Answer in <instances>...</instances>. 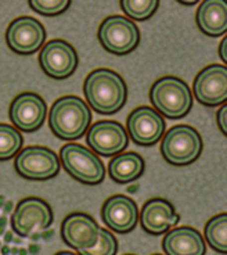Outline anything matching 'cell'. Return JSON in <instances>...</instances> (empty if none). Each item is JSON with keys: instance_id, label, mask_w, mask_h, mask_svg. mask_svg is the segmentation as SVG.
Segmentation results:
<instances>
[{"instance_id": "34", "label": "cell", "mask_w": 227, "mask_h": 255, "mask_svg": "<svg viewBox=\"0 0 227 255\" xmlns=\"http://www.w3.org/2000/svg\"><path fill=\"white\" fill-rule=\"evenodd\" d=\"M137 189H139V186L133 185V186H129V187H127V191H129V193H136V191H137Z\"/></svg>"}, {"instance_id": "4", "label": "cell", "mask_w": 227, "mask_h": 255, "mask_svg": "<svg viewBox=\"0 0 227 255\" xmlns=\"http://www.w3.org/2000/svg\"><path fill=\"white\" fill-rule=\"evenodd\" d=\"M60 159L64 169L85 185H99L106 176V168L101 159L82 144L70 143L61 147Z\"/></svg>"}, {"instance_id": "32", "label": "cell", "mask_w": 227, "mask_h": 255, "mask_svg": "<svg viewBox=\"0 0 227 255\" xmlns=\"http://www.w3.org/2000/svg\"><path fill=\"white\" fill-rule=\"evenodd\" d=\"M6 225H7L6 215H1V217H0V228H6Z\"/></svg>"}, {"instance_id": "39", "label": "cell", "mask_w": 227, "mask_h": 255, "mask_svg": "<svg viewBox=\"0 0 227 255\" xmlns=\"http://www.w3.org/2000/svg\"><path fill=\"white\" fill-rule=\"evenodd\" d=\"M56 255H76L74 253H68V251H61V253H57Z\"/></svg>"}, {"instance_id": "18", "label": "cell", "mask_w": 227, "mask_h": 255, "mask_svg": "<svg viewBox=\"0 0 227 255\" xmlns=\"http://www.w3.org/2000/svg\"><path fill=\"white\" fill-rule=\"evenodd\" d=\"M162 249L166 255H205L207 244L198 230L182 226L166 233Z\"/></svg>"}, {"instance_id": "10", "label": "cell", "mask_w": 227, "mask_h": 255, "mask_svg": "<svg viewBox=\"0 0 227 255\" xmlns=\"http://www.w3.org/2000/svg\"><path fill=\"white\" fill-rule=\"evenodd\" d=\"M127 133L132 140L140 146H152L161 140L165 132V120L151 107H139L133 110L126 121Z\"/></svg>"}, {"instance_id": "7", "label": "cell", "mask_w": 227, "mask_h": 255, "mask_svg": "<svg viewBox=\"0 0 227 255\" xmlns=\"http://www.w3.org/2000/svg\"><path fill=\"white\" fill-rule=\"evenodd\" d=\"M53 222L50 205L42 198L28 197L19 201L11 217V228L19 237L40 233Z\"/></svg>"}, {"instance_id": "6", "label": "cell", "mask_w": 227, "mask_h": 255, "mask_svg": "<svg viewBox=\"0 0 227 255\" xmlns=\"http://www.w3.org/2000/svg\"><path fill=\"white\" fill-rule=\"evenodd\" d=\"M99 40L107 51L123 56L137 47L140 31L132 19L122 15H111L101 22Z\"/></svg>"}, {"instance_id": "3", "label": "cell", "mask_w": 227, "mask_h": 255, "mask_svg": "<svg viewBox=\"0 0 227 255\" xmlns=\"http://www.w3.org/2000/svg\"><path fill=\"white\" fill-rule=\"evenodd\" d=\"M150 100L157 111L170 120L186 117L193 106L189 85L176 77L159 78L150 90Z\"/></svg>"}, {"instance_id": "41", "label": "cell", "mask_w": 227, "mask_h": 255, "mask_svg": "<svg viewBox=\"0 0 227 255\" xmlns=\"http://www.w3.org/2000/svg\"><path fill=\"white\" fill-rule=\"evenodd\" d=\"M13 242L15 243V244H19V243H21V239H13Z\"/></svg>"}, {"instance_id": "26", "label": "cell", "mask_w": 227, "mask_h": 255, "mask_svg": "<svg viewBox=\"0 0 227 255\" xmlns=\"http://www.w3.org/2000/svg\"><path fill=\"white\" fill-rule=\"evenodd\" d=\"M216 118H218V125L221 128L222 133L226 134L227 133V106L223 104L222 109L218 111L216 114Z\"/></svg>"}, {"instance_id": "16", "label": "cell", "mask_w": 227, "mask_h": 255, "mask_svg": "<svg viewBox=\"0 0 227 255\" xmlns=\"http://www.w3.org/2000/svg\"><path fill=\"white\" fill-rule=\"evenodd\" d=\"M101 219L114 232L129 233L136 228L139 210L132 198L116 194L108 198L103 204Z\"/></svg>"}, {"instance_id": "19", "label": "cell", "mask_w": 227, "mask_h": 255, "mask_svg": "<svg viewBox=\"0 0 227 255\" xmlns=\"http://www.w3.org/2000/svg\"><path fill=\"white\" fill-rule=\"evenodd\" d=\"M197 24L205 35L221 36L227 29V6L223 0H205L197 11Z\"/></svg>"}, {"instance_id": "29", "label": "cell", "mask_w": 227, "mask_h": 255, "mask_svg": "<svg viewBox=\"0 0 227 255\" xmlns=\"http://www.w3.org/2000/svg\"><path fill=\"white\" fill-rule=\"evenodd\" d=\"M10 211H13V203H11V201H6L4 205H3V212H4V215L10 214Z\"/></svg>"}, {"instance_id": "35", "label": "cell", "mask_w": 227, "mask_h": 255, "mask_svg": "<svg viewBox=\"0 0 227 255\" xmlns=\"http://www.w3.org/2000/svg\"><path fill=\"white\" fill-rule=\"evenodd\" d=\"M29 239H31V240H33V242H38L39 239H40V233H33V235H31V236H29Z\"/></svg>"}, {"instance_id": "5", "label": "cell", "mask_w": 227, "mask_h": 255, "mask_svg": "<svg viewBox=\"0 0 227 255\" xmlns=\"http://www.w3.org/2000/svg\"><path fill=\"white\" fill-rule=\"evenodd\" d=\"M201 151V136L189 125H176L169 129L161 143V153L172 165L193 164Z\"/></svg>"}, {"instance_id": "37", "label": "cell", "mask_w": 227, "mask_h": 255, "mask_svg": "<svg viewBox=\"0 0 227 255\" xmlns=\"http://www.w3.org/2000/svg\"><path fill=\"white\" fill-rule=\"evenodd\" d=\"M10 254L17 255V254H18V249H17V247H13V249H10Z\"/></svg>"}, {"instance_id": "27", "label": "cell", "mask_w": 227, "mask_h": 255, "mask_svg": "<svg viewBox=\"0 0 227 255\" xmlns=\"http://www.w3.org/2000/svg\"><path fill=\"white\" fill-rule=\"evenodd\" d=\"M219 56H221L222 60H223V63L226 64L227 63V38L226 36L223 38L221 46H219Z\"/></svg>"}, {"instance_id": "14", "label": "cell", "mask_w": 227, "mask_h": 255, "mask_svg": "<svg viewBox=\"0 0 227 255\" xmlns=\"http://www.w3.org/2000/svg\"><path fill=\"white\" fill-rule=\"evenodd\" d=\"M86 141L96 153L110 157L123 151L129 137L126 130L116 121H99L89 129Z\"/></svg>"}, {"instance_id": "24", "label": "cell", "mask_w": 227, "mask_h": 255, "mask_svg": "<svg viewBox=\"0 0 227 255\" xmlns=\"http://www.w3.org/2000/svg\"><path fill=\"white\" fill-rule=\"evenodd\" d=\"M118 253V242L113 233L107 229L100 228L99 242L93 249L81 251V255H116Z\"/></svg>"}, {"instance_id": "13", "label": "cell", "mask_w": 227, "mask_h": 255, "mask_svg": "<svg viewBox=\"0 0 227 255\" xmlns=\"http://www.w3.org/2000/svg\"><path fill=\"white\" fill-rule=\"evenodd\" d=\"M46 31L38 19L19 17L8 25L6 40L8 47L18 54H31L44 43Z\"/></svg>"}, {"instance_id": "33", "label": "cell", "mask_w": 227, "mask_h": 255, "mask_svg": "<svg viewBox=\"0 0 227 255\" xmlns=\"http://www.w3.org/2000/svg\"><path fill=\"white\" fill-rule=\"evenodd\" d=\"M0 251H1L3 255H8L10 254V247L8 246H3V247H0Z\"/></svg>"}, {"instance_id": "30", "label": "cell", "mask_w": 227, "mask_h": 255, "mask_svg": "<svg viewBox=\"0 0 227 255\" xmlns=\"http://www.w3.org/2000/svg\"><path fill=\"white\" fill-rule=\"evenodd\" d=\"M54 235V232L53 230H47V232H40V239H43V240H50L51 237Z\"/></svg>"}, {"instance_id": "38", "label": "cell", "mask_w": 227, "mask_h": 255, "mask_svg": "<svg viewBox=\"0 0 227 255\" xmlns=\"http://www.w3.org/2000/svg\"><path fill=\"white\" fill-rule=\"evenodd\" d=\"M179 1H180L182 4H187V6H193V4H197V1H189V3H187V1H182V0H179Z\"/></svg>"}, {"instance_id": "21", "label": "cell", "mask_w": 227, "mask_h": 255, "mask_svg": "<svg viewBox=\"0 0 227 255\" xmlns=\"http://www.w3.org/2000/svg\"><path fill=\"white\" fill-rule=\"evenodd\" d=\"M205 240L218 253H227V215L221 214L205 225Z\"/></svg>"}, {"instance_id": "45", "label": "cell", "mask_w": 227, "mask_h": 255, "mask_svg": "<svg viewBox=\"0 0 227 255\" xmlns=\"http://www.w3.org/2000/svg\"><path fill=\"white\" fill-rule=\"evenodd\" d=\"M0 247H1V243H0Z\"/></svg>"}, {"instance_id": "23", "label": "cell", "mask_w": 227, "mask_h": 255, "mask_svg": "<svg viewBox=\"0 0 227 255\" xmlns=\"http://www.w3.org/2000/svg\"><path fill=\"white\" fill-rule=\"evenodd\" d=\"M120 8L136 21H144L157 11L158 0H120Z\"/></svg>"}, {"instance_id": "17", "label": "cell", "mask_w": 227, "mask_h": 255, "mask_svg": "<svg viewBox=\"0 0 227 255\" xmlns=\"http://www.w3.org/2000/svg\"><path fill=\"white\" fill-rule=\"evenodd\" d=\"M180 217L175 212L173 205L164 198L148 200L140 212V223L144 232L150 235H162L179 222Z\"/></svg>"}, {"instance_id": "9", "label": "cell", "mask_w": 227, "mask_h": 255, "mask_svg": "<svg viewBox=\"0 0 227 255\" xmlns=\"http://www.w3.org/2000/svg\"><path fill=\"white\" fill-rule=\"evenodd\" d=\"M39 64L47 77L64 79L75 72L78 54L68 42L56 39L43 46L39 54Z\"/></svg>"}, {"instance_id": "22", "label": "cell", "mask_w": 227, "mask_h": 255, "mask_svg": "<svg viewBox=\"0 0 227 255\" xmlns=\"http://www.w3.org/2000/svg\"><path fill=\"white\" fill-rule=\"evenodd\" d=\"M22 146V136L15 128L0 124V161L11 158Z\"/></svg>"}, {"instance_id": "12", "label": "cell", "mask_w": 227, "mask_h": 255, "mask_svg": "<svg viewBox=\"0 0 227 255\" xmlns=\"http://www.w3.org/2000/svg\"><path fill=\"white\" fill-rule=\"evenodd\" d=\"M100 236V226L83 212H75L65 218L61 225V237L67 246L78 253L95 247Z\"/></svg>"}, {"instance_id": "36", "label": "cell", "mask_w": 227, "mask_h": 255, "mask_svg": "<svg viewBox=\"0 0 227 255\" xmlns=\"http://www.w3.org/2000/svg\"><path fill=\"white\" fill-rule=\"evenodd\" d=\"M28 254V250L26 249H18V255H26Z\"/></svg>"}, {"instance_id": "1", "label": "cell", "mask_w": 227, "mask_h": 255, "mask_svg": "<svg viewBox=\"0 0 227 255\" xmlns=\"http://www.w3.org/2000/svg\"><path fill=\"white\" fill-rule=\"evenodd\" d=\"M83 92L90 107L100 114H114L126 103V83L119 74L107 68L90 72L85 79Z\"/></svg>"}, {"instance_id": "11", "label": "cell", "mask_w": 227, "mask_h": 255, "mask_svg": "<svg viewBox=\"0 0 227 255\" xmlns=\"http://www.w3.org/2000/svg\"><path fill=\"white\" fill-rule=\"evenodd\" d=\"M193 92L198 102L216 107L227 99V68L225 65L214 64L205 67L198 74L193 83Z\"/></svg>"}, {"instance_id": "31", "label": "cell", "mask_w": 227, "mask_h": 255, "mask_svg": "<svg viewBox=\"0 0 227 255\" xmlns=\"http://www.w3.org/2000/svg\"><path fill=\"white\" fill-rule=\"evenodd\" d=\"M13 232H4V242L6 243H10V242H13Z\"/></svg>"}, {"instance_id": "46", "label": "cell", "mask_w": 227, "mask_h": 255, "mask_svg": "<svg viewBox=\"0 0 227 255\" xmlns=\"http://www.w3.org/2000/svg\"><path fill=\"white\" fill-rule=\"evenodd\" d=\"M8 255H10V254H8Z\"/></svg>"}, {"instance_id": "43", "label": "cell", "mask_w": 227, "mask_h": 255, "mask_svg": "<svg viewBox=\"0 0 227 255\" xmlns=\"http://www.w3.org/2000/svg\"><path fill=\"white\" fill-rule=\"evenodd\" d=\"M126 255H134V254H126Z\"/></svg>"}, {"instance_id": "8", "label": "cell", "mask_w": 227, "mask_h": 255, "mask_svg": "<svg viewBox=\"0 0 227 255\" xmlns=\"http://www.w3.org/2000/svg\"><path fill=\"white\" fill-rule=\"evenodd\" d=\"M15 171L22 178L32 180H46L54 178L60 171V159L47 147H26L15 157Z\"/></svg>"}, {"instance_id": "25", "label": "cell", "mask_w": 227, "mask_h": 255, "mask_svg": "<svg viewBox=\"0 0 227 255\" xmlns=\"http://www.w3.org/2000/svg\"><path fill=\"white\" fill-rule=\"evenodd\" d=\"M28 4L43 15H58L71 6L70 0H29Z\"/></svg>"}, {"instance_id": "2", "label": "cell", "mask_w": 227, "mask_h": 255, "mask_svg": "<svg viewBox=\"0 0 227 255\" xmlns=\"http://www.w3.org/2000/svg\"><path fill=\"white\" fill-rule=\"evenodd\" d=\"M92 121L88 104L76 96L58 99L50 110L49 125L53 133L63 140H75L82 137Z\"/></svg>"}, {"instance_id": "40", "label": "cell", "mask_w": 227, "mask_h": 255, "mask_svg": "<svg viewBox=\"0 0 227 255\" xmlns=\"http://www.w3.org/2000/svg\"><path fill=\"white\" fill-rule=\"evenodd\" d=\"M4 203H6V200H4V197H3V196H0V208H3V205H4Z\"/></svg>"}, {"instance_id": "42", "label": "cell", "mask_w": 227, "mask_h": 255, "mask_svg": "<svg viewBox=\"0 0 227 255\" xmlns=\"http://www.w3.org/2000/svg\"><path fill=\"white\" fill-rule=\"evenodd\" d=\"M4 235V228H0V236H3Z\"/></svg>"}, {"instance_id": "28", "label": "cell", "mask_w": 227, "mask_h": 255, "mask_svg": "<svg viewBox=\"0 0 227 255\" xmlns=\"http://www.w3.org/2000/svg\"><path fill=\"white\" fill-rule=\"evenodd\" d=\"M26 250L31 255H38L40 253V246L39 244H29V247Z\"/></svg>"}, {"instance_id": "15", "label": "cell", "mask_w": 227, "mask_h": 255, "mask_svg": "<svg viewBox=\"0 0 227 255\" xmlns=\"http://www.w3.org/2000/svg\"><path fill=\"white\" fill-rule=\"evenodd\" d=\"M46 103L36 93H21L10 106V120L22 132H35L43 125Z\"/></svg>"}, {"instance_id": "20", "label": "cell", "mask_w": 227, "mask_h": 255, "mask_svg": "<svg viewBox=\"0 0 227 255\" xmlns=\"http://www.w3.org/2000/svg\"><path fill=\"white\" fill-rule=\"evenodd\" d=\"M144 172V159L136 153L115 155L108 165L110 178L116 183H129L140 178Z\"/></svg>"}, {"instance_id": "44", "label": "cell", "mask_w": 227, "mask_h": 255, "mask_svg": "<svg viewBox=\"0 0 227 255\" xmlns=\"http://www.w3.org/2000/svg\"><path fill=\"white\" fill-rule=\"evenodd\" d=\"M154 255H161V254H154Z\"/></svg>"}]
</instances>
